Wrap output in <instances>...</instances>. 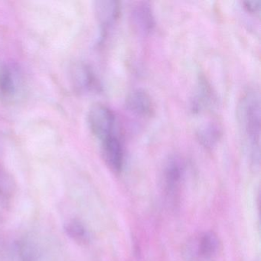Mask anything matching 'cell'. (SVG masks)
<instances>
[{"mask_svg":"<svg viewBox=\"0 0 261 261\" xmlns=\"http://www.w3.org/2000/svg\"><path fill=\"white\" fill-rule=\"evenodd\" d=\"M260 110L259 91L249 88L240 98L237 115L246 151L254 166H259L260 159Z\"/></svg>","mask_w":261,"mask_h":261,"instance_id":"1","label":"cell"},{"mask_svg":"<svg viewBox=\"0 0 261 261\" xmlns=\"http://www.w3.org/2000/svg\"><path fill=\"white\" fill-rule=\"evenodd\" d=\"M74 88L82 93L98 91L100 83L92 68L86 64H79L72 72Z\"/></svg>","mask_w":261,"mask_h":261,"instance_id":"9","label":"cell"},{"mask_svg":"<svg viewBox=\"0 0 261 261\" xmlns=\"http://www.w3.org/2000/svg\"><path fill=\"white\" fill-rule=\"evenodd\" d=\"M196 242L198 257L210 259L218 253L221 247L218 235L213 231H207L201 234Z\"/></svg>","mask_w":261,"mask_h":261,"instance_id":"11","label":"cell"},{"mask_svg":"<svg viewBox=\"0 0 261 261\" xmlns=\"http://www.w3.org/2000/svg\"><path fill=\"white\" fill-rule=\"evenodd\" d=\"M186 175V164L178 155H171L165 162L163 170V186L168 195L175 196Z\"/></svg>","mask_w":261,"mask_h":261,"instance_id":"4","label":"cell"},{"mask_svg":"<svg viewBox=\"0 0 261 261\" xmlns=\"http://www.w3.org/2000/svg\"><path fill=\"white\" fill-rule=\"evenodd\" d=\"M88 123L91 134L100 142L117 134L115 114L103 103H95L91 107L88 111Z\"/></svg>","mask_w":261,"mask_h":261,"instance_id":"3","label":"cell"},{"mask_svg":"<svg viewBox=\"0 0 261 261\" xmlns=\"http://www.w3.org/2000/svg\"><path fill=\"white\" fill-rule=\"evenodd\" d=\"M243 5L249 13L259 16L261 7V2L259 0H247L243 2Z\"/></svg>","mask_w":261,"mask_h":261,"instance_id":"14","label":"cell"},{"mask_svg":"<svg viewBox=\"0 0 261 261\" xmlns=\"http://www.w3.org/2000/svg\"><path fill=\"white\" fill-rule=\"evenodd\" d=\"M25 89L23 75L14 64L0 65V102L14 105L22 98Z\"/></svg>","mask_w":261,"mask_h":261,"instance_id":"2","label":"cell"},{"mask_svg":"<svg viewBox=\"0 0 261 261\" xmlns=\"http://www.w3.org/2000/svg\"><path fill=\"white\" fill-rule=\"evenodd\" d=\"M67 235L76 242L86 244L89 241L90 236L85 226L79 220L71 219L65 224Z\"/></svg>","mask_w":261,"mask_h":261,"instance_id":"13","label":"cell"},{"mask_svg":"<svg viewBox=\"0 0 261 261\" xmlns=\"http://www.w3.org/2000/svg\"><path fill=\"white\" fill-rule=\"evenodd\" d=\"M94 10L102 34L105 36L106 32L118 20L121 13V5L115 0H102L95 2Z\"/></svg>","mask_w":261,"mask_h":261,"instance_id":"7","label":"cell"},{"mask_svg":"<svg viewBox=\"0 0 261 261\" xmlns=\"http://www.w3.org/2000/svg\"><path fill=\"white\" fill-rule=\"evenodd\" d=\"M221 129L218 124L209 122L203 125L197 131L198 141L206 149H212L221 140Z\"/></svg>","mask_w":261,"mask_h":261,"instance_id":"12","label":"cell"},{"mask_svg":"<svg viewBox=\"0 0 261 261\" xmlns=\"http://www.w3.org/2000/svg\"><path fill=\"white\" fill-rule=\"evenodd\" d=\"M126 109L134 115L150 117L155 113V105L151 96L143 89H134L126 96Z\"/></svg>","mask_w":261,"mask_h":261,"instance_id":"6","label":"cell"},{"mask_svg":"<svg viewBox=\"0 0 261 261\" xmlns=\"http://www.w3.org/2000/svg\"><path fill=\"white\" fill-rule=\"evenodd\" d=\"M130 15L134 27L140 33L145 34L150 33L155 27V17L149 3H135L131 7Z\"/></svg>","mask_w":261,"mask_h":261,"instance_id":"8","label":"cell"},{"mask_svg":"<svg viewBox=\"0 0 261 261\" xmlns=\"http://www.w3.org/2000/svg\"><path fill=\"white\" fill-rule=\"evenodd\" d=\"M100 146L107 166L115 173H120L124 164V149L119 134H113L107 137L100 141Z\"/></svg>","mask_w":261,"mask_h":261,"instance_id":"5","label":"cell"},{"mask_svg":"<svg viewBox=\"0 0 261 261\" xmlns=\"http://www.w3.org/2000/svg\"><path fill=\"white\" fill-rule=\"evenodd\" d=\"M3 190L2 189H1V187H0V198H1V197H2L3 195Z\"/></svg>","mask_w":261,"mask_h":261,"instance_id":"15","label":"cell"},{"mask_svg":"<svg viewBox=\"0 0 261 261\" xmlns=\"http://www.w3.org/2000/svg\"><path fill=\"white\" fill-rule=\"evenodd\" d=\"M212 87L204 77H200L195 94L192 97V111L194 114H201L208 110L215 101Z\"/></svg>","mask_w":261,"mask_h":261,"instance_id":"10","label":"cell"}]
</instances>
